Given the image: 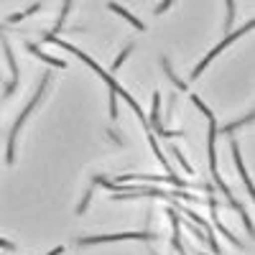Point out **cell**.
<instances>
[{"mask_svg": "<svg viewBox=\"0 0 255 255\" xmlns=\"http://www.w3.org/2000/svg\"><path fill=\"white\" fill-rule=\"evenodd\" d=\"M253 118H255V115L250 113V115L240 118L238 123H230V125H225V128H222V133H232V130H235V128H240V125H248V123H253Z\"/></svg>", "mask_w": 255, "mask_h": 255, "instance_id": "8fae6325", "label": "cell"}, {"mask_svg": "<svg viewBox=\"0 0 255 255\" xmlns=\"http://www.w3.org/2000/svg\"><path fill=\"white\" fill-rule=\"evenodd\" d=\"M171 153H174V156H176V158H179V163H181V166H184V171H186V174H194V168H191V166H189V163H186V158H184V153H181V151H179V148H171Z\"/></svg>", "mask_w": 255, "mask_h": 255, "instance_id": "7c38bea8", "label": "cell"}, {"mask_svg": "<svg viewBox=\"0 0 255 255\" xmlns=\"http://www.w3.org/2000/svg\"><path fill=\"white\" fill-rule=\"evenodd\" d=\"M130 51H133V46H125V49H123V54H120V56L115 59V64H113V72H118V67H120V64H123L128 56H130Z\"/></svg>", "mask_w": 255, "mask_h": 255, "instance_id": "5bb4252c", "label": "cell"}, {"mask_svg": "<svg viewBox=\"0 0 255 255\" xmlns=\"http://www.w3.org/2000/svg\"><path fill=\"white\" fill-rule=\"evenodd\" d=\"M191 102H194V105H197V108H199V110H202V113H204V115H207L209 120H215V115H212V110L207 108V105H204V102H202V100H199L197 95H191Z\"/></svg>", "mask_w": 255, "mask_h": 255, "instance_id": "4fadbf2b", "label": "cell"}, {"mask_svg": "<svg viewBox=\"0 0 255 255\" xmlns=\"http://www.w3.org/2000/svg\"><path fill=\"white\" fill-rule=\"evenodd\" d=\"M232 158H235V166H238V171H240V179H243V184H245V189H248V194H253V181H250V176H248V171H245V163H243V156H240L238 143H232Z\"/></svg>", "mask_w": 255, "mask_h": 255, "instance_id": "8992f818", "label": "cell"}, {"mask_svg": "<svg viewBox=\"0 0 255 255\" xmlns=\"http://www.w3.org/2000/svg\"><path fill=\"white\" fill-rule=\"evenodd\" d=\"M110 115L113 118H118V108H115V95L110 92Z\"/></svg>", "mask_w": 255, "mask_h": 255, "instance_id": "e0dca14e", "label": "cell"}, {"mask_svg": "<svg viewBox=\"0 0 255 255\" xmlns=\"http://www.w3.org/2000/svg\"><path fill=\"white\" fill-rule=\"evenodd\" d=\"M118 240H156L153 232H120V235H95V238H82L79 245H100V243H118Z\"/></svg>", "mask_w": 255, "mask_h": 255, "instance_id": "7a4b0ae2", "label": "cell"}, {"mask_svg": "<svg viewBox=\"0 0 255 255\" xmlns=\"http://www.w3.org/2000/svg\"><path fill=\"white\" fill-rule=\"evenodd\" d=\"M232 13H235V3H227V20H225V28L230 31L232 26Z\"/></svg>", "mask_w": 255, "mask_h": 255, "instance_id": "2e32d148", "label": "cell"}, {"mask_svg": "<svg viewBox=\"0 0 255 255\" xmlns=\"http://www.w3.org/2000/svg\"><path fill=\"white\" fill-rule=\"evenodd\" d=\"M28 51H31V54H36L38 59H44L46 64H51V67H59V69H64V67H67V61H61V59H54V56H46V54L41 51V49H38L36 44H28Z\"/></svg>", "mask_w": 255, "mask_h": 255, "instance_id": "9c48e42d", "label": "cell"}, {"mask_svg": "<svg viewBox=\"0 0 255 255\" xmlns=\"http://www.w3.org/2000/svg\"><path fill=\"white\" fill-rule=\"evenodd\" d=\"M148 128L158 130L161 138H181V135H184L181 130H166V128L161 125V95H158V92H153V110H151V120H148Z\"/></svg>", "mask_w": 255, "mask_h": 255, "instance_id": "3957f363", "label": "cell"}, {"mask_svg": "<svg viewBox=\"0 0 255 255\" xmlns=\"http://www.w3.org/2000/svg\"><path fill=\"white\" fill-rule=\"evenodd\" d=\"M248 31H253V23H245V26H243L238 33H230V36H225V41H220V46H215V49H212V51H209V56H204V61L199 64V67H197L194 72H191V77H199V74L207 69V64H209L212 59H215V56H220V51H222L227 44H232V41H235L238 36H243V33H248Z\"/></svg>", "mask_w": 255, "mask_h": 255, "instance_id": "277c9868", "label": "cell"}, {"mask_svg": "<svg viewBox=\"0 0 255 255\" xmlns=\"http://www.w3.org/2000/svg\"><path fill=\"white\" fill-rule=\"evenodd\" d=\"M128 179H138V181H153V184H161V181H168V184H174V186H189V181H184V179H179V176H174V174H166V176H138V174H125V176H120L118 181H128Z\"/></svg>", "mask_w": 255, "mask_h": 255, "instance_id": "5b68a950", "label": "cell"}, {"mask_svg": "<svg viewBox=\"0 0 255 255\" xmlns=\"http://www.w3.org/2000/svg\"><path fill=\"white\" fill-rule=\"evenodd\" d=\"M90 199H92V189H87V194H84V199L79 202V207H77V212H79V215H82L84 209H87V202H90Z\"/></svg>", "mask_w": 255, "mask_h": 255, "instance_id": "9a60e30c", "label": "cell"}, {"mask_svg": "<svg viewBox=\"0 0 255 255\" xmlns=\"http://www.w3.org/2000/svg\"><path fill=\"white\" fill-rule=\"evenodd\" d=\"M168 5H171V3H161V5L156 8V15H158V13H163V10H168Z\"/></svg>", "mask_w": 255, "mask_h": 255, "instance_id": "d6986e66", "label": "cell"}, {"mask_svg": "<svg viewBox=\"0 0 255 255\" xmlns=\"http://www.w3.org/2000/svg\"><path fill=\"white\" fill-rule=\"evenodd\" d=\"M108 8H110V10H113V13H118V15H123V18H125V20H130V23H133V26H135V28H138V31H143V28H145V26H143V20H138V18H135V15H130V13H128V10H125V8H123V5H118V3H110V5H108Z\"/></svg>", "mask_w": 255, "mask_h": 255, "instance_id": "ba28073f", "label": "cell"}, {"mask_svg": "<svg viewBox=\"0 0 255 255\" xmlns=\"http://www.w3.org/2000/svg\"><path fill=\"white\" fill-rule=\"evenodd\" d=\"M0 248H5V250H13L15 245H13V243H8V240H3V238H0Z\"/></svg>", "mask_w": 255, "mask_h": 255, "instance_id": "ac0fdd59", "label": "cell"}, {"mask_svg": "<svg viewBox=\"0 0 255 255\" xmlns=\"http://www.w3.org/2000/svg\"><path fill=\"white\" fill-rule=\"evenodd\" d=\"M61 250H64V248H54V250H51V253H46V255H61Z\"/></svg>", "mask_w": 255, "mask_h": 255, "instance_id": "ffe728a7", "label": "cell"}, {"mask_svg": "<svg viewBox=\"0 0 255 255\" xmlns=\"http://www.w3.org/2000/svg\"><path fill=\"white\" fill-rule=\"evenodd\" d=\"M46 82H49V77L41 79V84H38V90H36L33 100L28 102V108H26L23 113H20V118H15V123H13V128H10V138H8V163H13V161H15V135H18V130H20V125H23V120L31 115V110L41 102V97H44V92H46Z\"/></svg>", "mask_w": 255, "mask_h": 255, "instance_id": "6da1fadb", "label": "cell"}, {"mask_svg": "<svg viewBox=\"0 0 255 255\" xmlns=\"http://www.w3.org/2000/svg\"><path fill=\"white\" fill-rule=\"evenodd\" d=\"M168 217H171V225H174V250H179V255H186L184 253V245H181V238H179V212L171 207V209H168Z\"/></svg>", "mask_w": 255, "mask_h": 255, "instance_id": "52a82bcc", "label": "cell"}, {"mask_svg": "<svg viewBox=\"0 0 255 255\" xmlns=\"http://www.w3.org/2000/svg\"><path fill=\"white\" fill-rule=\"evenodd\" d=\"M161 67L166 69V77H168V79H171V82L176 84V87H179V90H186V82H181L179 77H174V72H171V64H168V59H166V56H161Z\"/></svg>", "mask_w": 255, "mask_h": 255, "instance_id": "30bf717a", "label": "cell"}]
</instances>
